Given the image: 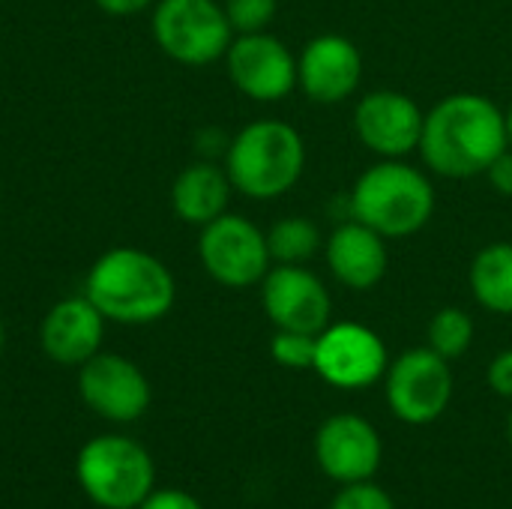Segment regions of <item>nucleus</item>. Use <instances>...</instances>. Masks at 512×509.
Wrapping results in <instances>:
<instances>
[{
  "label": "nucleus",
  "mask_w": 512,
  "mask_h": 509,
  "mask_svg": "<svg viewBox=\"0 0 512 509\" xmlns=\"http://www.w3.org/2000/svg\"><path fill=\"white\" fill-rule=\"evenodd\" d=\"M510 147L504 111L483 93H450L426 111L420 135L423 165L444 180H471Z\"/></svg>",
  "instance_id": "nucleus-1"
},
{
  "label": "nucleus",
  "mask_w": 512,
  "mask_h": 509,
  "mask_svg": "<svg viewBox=\"0 0 512 509\" xmlns=\"http://www.w3.org/2000/svg\"><path fill=\"white\" fill-rule=\"evenodd\" d=\"M84 297L105 321L144 327L162 321L174 309L177 282L156 255L135 246H117L102 252L87 270Z\"/></svg>",
  "instance_id": "nucleus-2"
},
{
  "label": "nucleus",
  "mask_w": 512,
  "mask_h": 509,
  "mask_svg": "<svg viewBox=\"0 0 512 509\" xmlns=\"http://www.w3.org/2000/svg\"><path fill=\"white\" fill-rule=\"evenodd\" d=\"M435 204L432 177L405 159H378L357 177L348 195L351 219L387 240L423 231L435 216Z\"/></svg>",
  "instance_id": "nucleus-3"
},
{
  "label": "nucleus",
  "mask_w": 512,
  "mask_h": 509,
  "mask_svg": "<svg viewBox=\"0 0 512 509\" xmlns=\"http://www.w3.org/2000/svg\"><path fill=\"white\" fill-rule=\"evenodd\" d=\"M225 171L234 192L249 201H276L300 183L306 171V141L285 120H252L231 138Z\"/></svg>",
  "instance_id": "nucleus-4"
},
{
  "label": "nucleus",
  "mask_w": 512,
  "mask_h": 509,
  "mask_svg": "<svg viewBox=\"0 0 512 509\" xmlns=\"http://www.w3.org/2000/svg\"><path fill=\"white\" fill-rule=\"evenodd\" d=\"M84 495L102 509H138L153 492L156 468L150 453L126 435H99L75 459Z\"/></svg>",
  "instance_id": "nucleus-5"
},
{
  "label": "nucleus",
  "mask_w": 512,
  "mask_h": 509,
  "mask_svg": "<svg viewBox=\"0 0 512 509\" xmlns=\"http://www.w3.org/2000/svg\"><path fill=\"white\" fill-rule=\"evenodd\" d=\"M150 30L159 51L183 66H210L225 60L234 39L219 0H156Z\"/></svg>",
  "instance_id": "nucleus-6"
},
{
  "label": "nucleus",
  "mask_w": 512,
  "mask_h": 509,
  "mask_svg": "<svg viewBox=\"0 0 512 509\" xmlns=\"http://www.w3.org/2000/svg\"><path fill=\"white\" fill-rule=\"evenodd\" d=\"M198 258L204 273L222 288H252L261 285L273 267L267 249V231L240 213H222L201 228Z\"/></svg>",
  "instance_id": "nucleus-7"
},
{
  "label": "nucleus",
  "mask_w": 512,
  "mask_h": 509,
  "mask_svg": "<svg viewBox=\"0 0 512 509\" xmlns=\"http://www.w3.org/2000/svg\"><path fill=\"white\" fill-rule=\"evenodd\" d=\"M390 411L411 426H426L438 420L453 399L450 360L426 348H411L399 354L384 375Z\"/></svg>",
  "instance_id": "nucleus-8"
},
{
  "label": "nucleus",
  "mask_w": 512,
  "mask_h": 509,
  "mask_svg": "<svg viewBox=\"0 0 512 509\" xmlns=\"http://www.w3.org/2000/svg\"><path fill=\"white\" fill-rule=\"evenodd\" d=\"M231 84L255 102H282L297 87V57L273 33H240L225 51Z\"/></svg>",
  "instance_id": "nucleus-9"
},
{
  "label": "nucleus",
  "mask_w": 512,
  "mask_h": 509,
  "mask_svg": "<svg viewBox=\"0 0 512 509\" xmlns=\"http://www.w3.org/2000/svg\"><path fill=\"white\" fill-rule=\"evenodd\" d=\"M390 357L384 339L357 321L327 324L318 333L315 372L339 390H363L387 375Z\"/></svg>",
  "instance_id": "nucleus-10"
},
{
  "label": "nucleus",
  "mask_w": 512,
  "mask_h": 509,
  "mask_svg": "<svg viewBox=\"0 0 512 509\" xmlns=\"http://www.w3.org/2000/svg\"><path fill=\"white\" fill-rule=\"evenodd\" d=\"M261 306L276 330L318 336L333 315V300L321 276L306 264H276L261 279Z\"/></svg>",
  "instance_id": "nucleus-11"
},
{
  "label": "nucleus",
  "mask_w": 512,
  "mask_h": 509,
  "mask_svg": "<svg viewBox=\"0 0 512 509\" xmlns=\"http://www.w3.org/2000/svg\"><path fill=\"white\" fill-rule=\"evenodd\" d=\"M426 111L402 90H372L354 108V132L378 159H405L417 153Z\"/></svg>",
  "instance_id": "nucleus-12"
},
{
  "label": "nucleus",
  "mask_w": 512,
  "mask_h": 509,
  "mask_svg": "<svg viewBox=\"0 0 512 509\" xmlns=\"http://www.w3.org/2000/svg\"><path fill=\"white\" fill-rule=\"evenodd\" d=\"M78 369V393L102 420L135 423L150 408V381L129 357L99 351Z\"/></svg>",
  "instance_id": "nucleus-13"
},
{
  "label": "nucleus",
  "mask_w": 512,
  "mask_h": 509,
  "mask_svg": "<svg viewBox=\"0 0 512 509\" xmlns=\"http://www.w3.org/2000/svg\"><path fill=\"white\" fill-rule=\"evenodd\" d=\"M363 81V54L342 33H321L297 54V87L315 105H339Z\"/></svg>",
  "instance_id": "nucleus-14"
},
{
  "label": "nucleus",
  "mask_w": 512,
  "mask_h": 509,
  "mask_svg": "<svg viewBox=\"0 0 512 509\" xmlns=\"http://www.w3.org/2000/svg\"><path fill=\"white\" fill-rule=\"evenodd\" d=\"M315 456L327 477L339 483H363L381 465V438L360 414H336L315 435Z\"/></svg>",
  "instance_id": "nucleus-15"
},
{
  "label": "nucleus",
  "mask_w": 512,
  "mask_h": 509,
  "mask_svg": "<svg viewBox=\"0 0 512 509\" xmlns=\"http://www.w3.org/2000/svg\"><path fill=\"white\" fill-rule=\"evenodd\" d=\"M102 342L105 315L84 294L54 303L39 324V345L60 366H84L102 351Z\"/></svg>",
  "instance_id": "nucleus-16"
},
{
  "label": "nucleus",
  "mask_w": 512,
  "mask_h": 509,
  "mask_svg": "<svg viewBox=\"0 0 512 509\" xmlns=\"http://www.w3.org/2000/svg\"><path fill=\"white\" fill-rule=\"evenodd\" d=\"M324 261L339 285L351 291H369L387 276V237L357 219H345L324 240Z\"/></svg>",
  "instance_id": "nucleus-17"
},
{
  "label": "nucleus",
  "mask_w": 512,
  "mask_h": 509,
  "mask_svg": "<svg viewBox=\"0 0 512 509\" xmlns=\"http://www.w3.org/2000/svg\"><path fill=\"white\" fill-rule=\"evenodd\" d=\"M234 186L225 165L213 159H198L186 165L171 183V210L186 225H210L222 213H228Z\"/></svg>",
  "instance_id": "nucleus-18"
},
{
  "label": "nucleus",
  "mask_w": 512,
  "mask_h": 509,
  "mask_svg": "<svg viewBox=\"0 0 512 509\" xmlns=\"http://www.w3.org/2000/svg\"><path fill=\"white\" fill-rule=\"evenodd\" d=\"M468 285L486 312L512 315V243L498 240L483 246L468 267Z\"/></svg>",
  "instance_id": "nucleus-19"
},
{
  "label": "nucleus",
  "mask_w": 512,
  "mask_h": 509,
  "mask_svg": "<svg viewBox=\"0 0 512 509\" xmlns=\"http://www.w3.org/2000/svg\"><path fill=\"white\" fill-rule=\"evenodd\" d=\"M273 264H309L324 249V234L309 216H282L267 231Z\"/></svg>",
  "instance_id": "nucleus-20"
},
{
  "label": "nucleus",
  "mask_w": 512,
  "mask_h": 509,
  "mask_svg": "<svg viewBox=\"0 0 512 509\" xmlns=\"http://www.w3.org/2000/svg\"><path fill=\"white\" fill-rule=\"evenodd\" d=\"M429 348L441 354L444 360L462 357L471 342H474V321L465 309L459 306H444L432 315L429 321Z\"/></svg>",
  "instance_id": "nucleus-21"
},
{
  "label": "nucleus",
  "mask_w": 512,
  "mask_h": 509,
  "mask_svg": "<svg viewBox=\"0 0 512 509\" xmlns=\"http://www.w3.org/2000/svg\"><path fill=\"white\" fill-rule=\"evenodd\" d=\"M315 351H318V336L312 333H297V330H276L270 342V354L279 366L285 369H315Z\"/></svg>",
  "instance_id": "nucleus-22"
},
{
  "label": "nucleus",
  "mask_w": 512,
  "mask_h": 509,
  "mask_svg": "<svg viewBox=\"0 0 512 509\" xmlns=\"http://www.w3.org/2000/svg\"><path fill=\"white\" fill-rule=\"evenodd\" d=\"M222 6H225V15H228L234 36L264 33L279 12V0H225Z\"/></svg>",
  "instance_id": "nucleus-23"
},
{
  "label": "nucleus",
  "mask_w": 512,
  "mask_h": 509,
  "mask_svg": "<svg viewBox=\"0 0 512 509\" xmlns=\"http://www.w3.org/2000/svg\"><path fill=\"white\" fill-rule=\"evenodd\" d=\"M333 509H396V507H393L390 495H387L381 486H375V483L363 480V483H348V486L336 495Z\"/></svg>",
  "instance_id": "nucleus-24"
},
{
  "label": "nucleus",
  "mask_w": 512,
  "mask_h": 509,
  "mask_svg": "<svg viewBox=\"0 0 512 509\" xmlns=\"http://www.w3.org/2000/svg\"><path fill=\"white\" fill-rule=\"evenodd\" d=\"M138 509H204L189 492H180V489H153L144 504Z\"/></svg>",
  "instance_id": "nucleus-25"
},
{
  "label": "nucleus",
  "mask_w": 512,
  "mask_h": 509,
  "mask_svg": "<svg viewBox=\"0 0 512 509\" xmlns=\"http://www.w3.org/2000/svg\"><path fill=\"white\" fill-rule=\"evenodd\" d=\"M489 387L504 396V399H512V348L501 351L492 366H489Z\"/></svg>",
  "instance_id": "nucleus-26"
},
{
  "label": "nucleus",
  "mask_w": 512,
  "mask_h": 509,
  "mask_svg": "<svg viewBox=\"0 0 512 509\" xmlns=\"http://www.w3.org/2000/svg\"><path fill=\"white\" fill-rule=\"evenodd\" d=\"M486 177H489V183H492V189H495L498 195L512 198V147H507V150L489 165Z\"/></svg>",
  "instance_id": "nucleus-27"
},
{
  "label": "nucleus",
  "mask_w": 512,
  "mask_h": 509,
  "mask_svg": "<svg viewBox=\"0 0 512 509\" xmlns=\"http://www.w3.org/2000/svg\"><path fill=\"white\" fill-rule=\"evenodd\" d=\"M102 12L108 15H117V18H126V15H138L144 9H153L156 0H93Z\"/></svg>",
  "instance_id": "nucleus-28"
},
{
  "label": "nucleus",
  "mask_w": 512,
  "mask_h": 509,
  "mask_svg": "<svg viewBox=\"0 0 512 509\" xmlns=\"http://www.w3.org/2000/svg\"><path fill=\"white\" fill-rule=\"evenodd\" d=\"M504 123H507V141H510V147H512V102H510V108L504 111Z\"/></svg>",
  "instance_id": "nucleus-29"
},
{
  "label": "nucleus",
  "mask_w": 512,
  "mask_h": 509,
  "mask_svg": "<svg viewBox=\"0 0 512 509\" xmlns=\"http://www.w3.org/2000/svg\"><path fill=\"white\" fill-rule=\"evenodd\" d=\"M3 345H6V327H3V318H0V354H3Z\"/></svg>",
  "instance_id": "nucleus-30"
},
{
  "label": "nucleus",
  "mask_w": 512,
  "mask_h": 509,
  "mask_svg": "<svg viewBox=\"0 0 512 509\" xmlns=\"http://www.w3.org/2000/svg\"><path fill=\"white\" fill-rule=\"evenodd\" d=\"M507 438H510V447H512V414H510V420H507Z\"/></svg>",
  "instance_id": "nucleus-31"
}]
</instances>
